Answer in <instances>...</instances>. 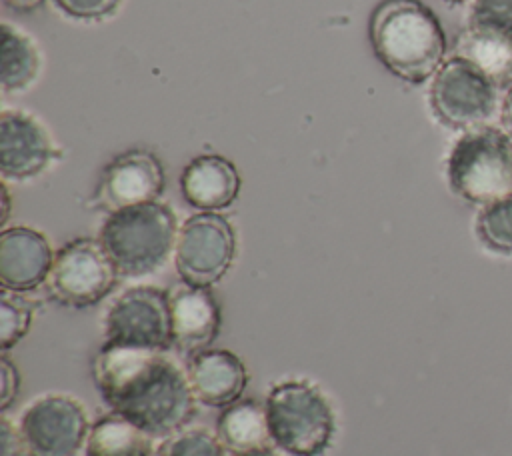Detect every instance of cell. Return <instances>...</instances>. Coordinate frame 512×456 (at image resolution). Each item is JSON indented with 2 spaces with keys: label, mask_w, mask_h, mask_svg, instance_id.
Listing matches in <instances>:
<instances>
[{
  "label": "cell",
  "mask_w": 512,
  "mask_h": 456,
  "mask_svg": "<svg viewBox=\"0 0 512 456\" xmlns=\"http://www.w3.org/2000/svg\"><path fill=\"white\" fill-rule=\"evenodd\" d=\"M92 376L112 412L148 436H170L196 414L188 374L162 352L102 344Z\"/></svg>",
  "instance_id": "1"
},
{
  "label": "cell",
  "mask_w": 512,
  "mask_h": 456,
  "mask_svg": "<svg viewBox=\"0 0 512 456\" xmlns=\"http://www.w3.org/2000/svg\"><path fill=\"white\" fill-rule=\"evenodd\" d=\"M368 34L378 60L410 84L424 82L444 62V30L420 0H382L370 14Z\"/></svg>",
  "instance_id": "2"
},
{
  "label": "cell",
  "mask_w": 512,
  "mask_h": 456,
  "mask_svg": "<svg viewBox=\"0 0 512 456\" xmlns=\"http://www.w3.org/2000/svg\"><path fill=\"white\" fill-rule=\"evenodd\" d=\"M176 236L174 212L154 200L110 212L98 240L120 276L140 278L166 264Z\"/></svg>",
  "instance_id": "3"
},
{
  "label": "cell",
  "mask_w": 512,
  "mask_h": 456,
  "mask_svg": "<svg viewBox=\"0 0 512 456\" xmlns=\"http://www.w3.org/2000/svg\"><path fill=\"white\" fill-rule=\"evenodd\" d=\"M452 192L462 200L486 206L512 194V138L502 128L466 130L446 160Z\"/></svg>",
  "instance_id": "4"
},
{
  "label": "cell",
  "mask_w": 512,
  "mask_h": 456,
  "mask_svg": "<svg viewBox=\"0 0 512 456\" xmlns=\"http://www.w3.org/2000/svg\"><path fill=\"white\" fill-rule=\"evenodd\" d=\"M270 440L290 456H322L334 436V414L324 394L300 380L276 384L266 398Z\"/></svg>",
  "instance_id": "5"
},
{
  "label": "cell",
  "mask_w": 512,
  "mask_h": 456,
  "mask_svg": "<svg viewBox=\"0 0 512 456\" xmlns=\"http://www.w3.org/2000/svg\"><path fill=\"white\" fill-rule=\"evenodd\" d=\"M498 104V88L474 64L452 56L436 70L430 84V108L448 128L486 126Z\"/></svg>",
  "instance_id": "6"
},
{
  "label": "cell",
  "mask_w": 512,
  "mask_h": 456,
  "mask_svg": "<svg viewBox=\"0 0 512 456\" xmlns=\"http://www.w3.org/2000/svg\"><path fill=\"white\" fill-rule=\"evenodd\" d=\"M118 276L100 240L74 238L54 254L48 290L64 306L86 308L108 296Z\"/></svg>",
  "instance_id": "7"
},
{
  "label": "cell",
  "mask_w": 512,
  "mask_h": 456,
  "mask_svg": "<svg viewBox=\"0 0 512 456\" xmlns=\"http://www.w3.org/2000/svg\"><path fill=\"white\" fill-rule=\"evenodd\" d=\"M104 344L156 352L174 346L168 292L138 286L118 296L104 318Z\"/></svg>",
  "instance_id": "8"
},
{
  "label": "cell",
  "mask_w": 512,
  "mask_h": 456,
  "mask_svg": "<svg viewBox=\"0 0 512 456\" xmlns=\"http://www.w3.org/2000/svg\"><path fill=\"white\" fill-rule=\"evenodd\" d=\"M236 236L230 222L216 212L190 216L176 236L174 264L186 284L208 288L230 268Z\"/></svg>",
  "instance_id": "9"
},
{
  "label": "cell",
  "mask_w": 512,
  "mask_h": 456,
  "mask_svg": "<svg viewBox=\"0 0 512 456\" xmlns=\"http://www.w3.org/2000/svg\"><path fill=\"white\" fill-rule=\"evenodd\" d=\"M90 428L82 404L64 394L34 400L18 424L26 456H76Z\"/></svg>",
  "instance_id": "10"
},
{
  "label": "cell",
  "mask_w": 512,
  "mask_h": 456,
  "mask_svg": "<svg viewBox=\"0 0 512 456\" xmlns=\"http://www.w3.org/2000/svg\"><path fill=\"white\" fill-rule=\"evenodd\" d=\"M164 190V168L148 150H128L118 154L102 170L94 204L100 210L116 212L120 208L154 202Z\"/></svg>",
  "instance_id": "11"
},
{
  "label": "cell",
  "mask_w": 512,
  "mask_h": 456,
  "mask_svg": "<svg viewBox=\"0 0 512 456\" xmlns=\"http://www.w3.org/2000/svg\"><path fill=\"white\" fill-rule=\"evenodd\" d=\"M48 132L28 114L4 110L0 116V172L4 180H28L56 160Z\"/></svg>",
  "instance_id": "12"
},
{
  "label": "cell",
  "mask_w": 512,
  "mask_h": 456,
  "mask_svg": "<svg viewBox=\"0 0 512 456\" xmlns=\"http://www.w3.org/2000/svg\"><path fill=\"white\" fill-rule=\"evenodd\" d=\"M172 344L182 352L206 350L220 332V304L208 288L178 284L168 292Z\"/></svg>",
  "instance_id": "13"
},
{
  "label": "cell",
  "mask_w": 512,
  "mask_h": 456,
  "mask_svg": "<svg viewBox=\"0 0 512 456\" xmlns=\"http://www.w3.org/2000/svg\"><path fill=\"white\" fill-rule=\"evenodd\" d=\"M54 254L48 240L26 226L6 228L0 236V282L12 292H28L48 280Z\"/></svg>",
  "instance_id": "14"
},
{
  "label": "cell",
  "mask_w": 512,
  "mask_h": 456,
  "mask_svg": "<svg viewBox=\"0 0 512 456\" xmlns=\"http://www.w3.org/2000/svg\"><path fill=\"white\" fill-rule=\"evenodd\" d=\"M188 380L198 402L226 408L240 400L248 384V372L236 354L222 348H206L192 354Z\"/></svg>",
  "instance_id": "15"
},
{
  "label": "cell",
  "mask_w": 512,
  "mask_h": 456,
  "mask_svg": "<svg viewBox=\"0 0 512 456\" xmlns=\"http://www.w3.org/2000/svg\"><path fill=\"white\" fill-rule=\"evenodd\" d=\"M180 190L190 206L202 212H216L236 200L240 174L228 158L202 154L186 164L180 176Z\"/></svg>",
  "instance_id": "16"
},
{
  "label": "cell",
  "mask_w": 512,
  "mask_h": 456,
  "mask_svg": "<svg viewBox=\"0 0 512 456\" xmlns=\"http://www.w3.org/2000/svg\"><path fill=\"white\" fill-rule=\"evenodd\" d=\"M454 56L474 64L498 90L512 86V32L466 24Z\"/></svg>",
  "instance_id": "17"
},
{
  "label": "cell",
  "mask_w": 512,
  "mask_h": 456,
  "mask_svg": "<svg viewBox=\"0 0 512 456\" xmlns=\"http://www.w3.org/2000/svg\"><path fill=\"white\" fill-rule=\"evenodd\" d=\"M216 430L224 448L236 454L260 448L270 438L266 406H260L254 400H236L222 408Z\"/></svg>",
  "instance_id": "18"
},
{
  "label": "cell",
  "mask_w": 512,
  "mask_h": 456,
  "mask_svg": "<svg viewBox=\"0 0 512 456\" xmlns=\"http://www.w3.org/2000/svg\"><path fill=\"white\" fill-rule=\"evenodd\" d=\"M152 436L118 414H106L92 424L86 456H154Z\"/></svg>",
  "instance_id": "19"
},
{
  "label": "cell",
  "mask_w": 512,
  "mask_h": 456,
  "mask_svg": "<svg viewBox=\"0 0 512 456\" xmlns=\"http://www.w3.org/2000/svg\"><path fill=\"white\" fill-rule=\"evenodd\" d=\"M40 68V56L30 38L8 24H2V70L0 82L4 92L28 88Z\"/></svg>",
  "instance_id": "20"
},
{
  "label": "cell",
  "mask_w": 512,
  "mask_h": 456,
  "mask_svg": "<svg viewBox=\"0 0 512 456\" xmlns=\"http://www.w3.org/2000/svg\"><path fill=\"white\" fill-rule=\"evenodd\" d=\"M476 236L490 252L512 254V194L480 208Z\"/></svg>",
  "instance_id": "21"
},
{
  "label": "cell",
  "mask_w": 512,
  "mask_h": 456,
  "mask_svg": "<svg viewBox=\"0 0 512 456\" xmlns=\"http://www.w3.org/2000/svg\"><path fill=\"white\" fill-rule=\"evenodd\" d=\"M22 292H12L2 288L0 294V348L8 350L18 344L30 328L32 304L20 296Z\"/></svg>",
  "instance_id": "22"
},
{
  "label": "cell",
  "mask_w": 512,
  "mask_h": 456,
  "mask_svg": "<svg viewBox=\"0 0 512 456\" xmlns=\"http://www.w3.org/2000/svg\"><path fill=\"white\" fill-rule=\"evenodd\" d=\"M154 456H224V444L204 430H178L164 436Z\"/></svg>",
  "instance_id": "23"
},
{
  "label": "cell",
  "mask_w": 512,
  "mask_h": 456,
  "mask_svg": "<svg viewBox=\"0 0 512 456\" xmlns=\"http://www.w3.org/2000/svg\"><path fill=\"white\" fill-rule=\"evenodd\" d=\"M468 24L512 32V0H472Z\"/></svg>",
  "instance_id": "24"
},
{
  "label": "cell",
  "mask_w": 512,
  "mask_h": 456,
  "mask_svg": "<svg viewBox=\"0 0 512 456\" xmlns=\"http://www.w3.org/2000/svg\"><path fill=\"white\" fill-rule=\"evenodd\" d=\"M60 10L80 20H100L112 14L120 0H54Z\"/></svg>",
  "instance_id": "25"
},
{
  "label": "cell",
  "mask_w": 512,
  "mask_h": 456,
  "mask_svg": "<svg viewBox=\"0 0 512 456\" xmlns=\"http://www.w3.org/2000/svg\"><path fill=\"white\" fill-rule=\"evenodd\" d=\"M0 376H2V384H0V408L8 410L10 404L16 400L18 396V388H20V374L18 368L10 362V358L2 356L0 360Z\"/></svg>",
  "instance_id": "26"
},
{
  "label": "cell",
  "mask_w": 512,
  "mask_h": 456,
  "mask_svg": "<svg viewBox=\"0 0 512 456\" xmlns=\"http://www.w3.org/2000/svg\"><path fill=\"white\" fill-rule=\"evenodd\" d=\"M0 438H2V456H26L20 430L6 418H0Z\"/></svg>",
  "instance_id": "27"
},
{
  "label": "cell",
  "mask_w": 512,
  "mask_h": 456,
  "mask_svg": "<svg viewBox=\"0 0 512 456\" xmlns=\"http://www.w3.org/2000/svg\"><path fill=\"white\" fill-rule=\"evenodd\" d=\"M500 128L508 138H512V86L506 90L500 102Z\"/></svg>",
  "instance_id": "28"
},
{
  "label": "cell",
  "mask_w": 512,
  "mask_h": 456,
  "mask_svg": "<svg viewBox=\"0 0 512 456\" xmlns=\"http://www.w3.org/2000/svg\"><path fill=\"white\" fill-rule=\"evenodd\" d=\"M2 2L16 12H30L44 4V0H2Z\"/></svg>",
  "instance_id": "29"
},
{
  "label": "cell",
  "mask_w": 512,
  "mask_h": 456,
  "mask_svg": "<svg viewBox=\"0 0 512 456\" xmlns=\"http://www.w3.org/2000/svg\"><path fill=\"white\" fill-rule=\"evenodd\" d=\"M236 456H278V454L272 452L266 446H260V448H252V450H246V452H238Z\"/></svg>",
  "instance_id": "30"
},
{
  "label": "cell",
  "mask_w": 512,
  "mask_h": 456,
  "mask_svg": "<svg viewBox=\"0 0 512 456\" xmlns=\"http://www.w3.org/2000/svg\"><path fill=\"white\" fill-rule=\"evenodd\" d=\"M8 208H10L8 190H6V186H2V222H6V218H8Z\"/></svg>",
  "instance_id": "31"
},
{
  "label": "cell",
  "mask_w": 512,
  "mask_h": 456,
  "mask_svg": "<svg viewBox=\"0 0 512 456\" xmlns=\"http://www.w3.org/2000/svg\"><path fill=\"white\" fill-rule=\"evenodd\" d=\"M442 2H448V4H464L468 0H442Z\"/></svg>",
  "instance_id": "32"
}]
</instances>
